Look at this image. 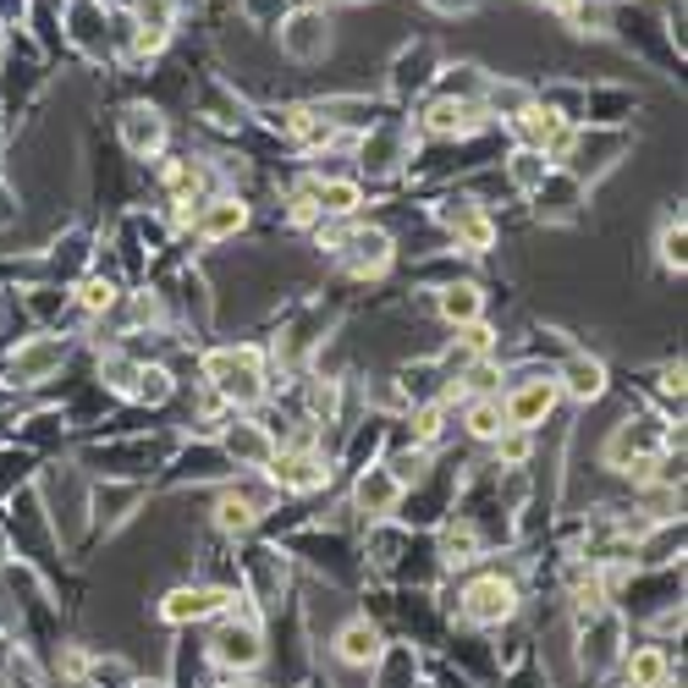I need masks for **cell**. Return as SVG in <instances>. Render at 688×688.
<instances>
[{
  "instance_id": "cell-1",
  "label": "cell",
  "mask_w": 688,
  "mask_h": 688,
  "mask_svg": "<svg viewBox=\"0 0 688 688\" xmlns=\"http://www.w3.org/2000/svg\"><path fill=\"white\" fill-rule=\"evenodd\" d=\"M204 381L221 403L232 408H259L270 397L264 386V353L253 348V341H243V348H215L204 353Z\"/></svg>"
},
{
  "instance_id": "cell-2",
  "label": "cell",
  "mask_w": 688,
  "mask_h": 688,
  "mask_svg": "<svg viewBox=\"0 0 688 688\" xmlns=\"http://www.w3.org/2000/svg\"><path fill=\"white\" fill-rule=\"evenodd\" d=\"M336 259L348 264L353 281H381V275L392 270V259H397V243H392L386 226H359V221H348V232H341V243H336Z\"/></svg>"
},
{
  "instance_id": "cell-3",
  "label": "cell",
  "mask_w": 688,
  "mask_h": 688,
  "mask_svg": "<svg viewBox=\"0 0 688 688\" xmlns=\"http://www.w3.org/2000/svg\"><path fill=\"white\" fill-rule=\"evenodd\" d=\"M259 474H264L275 490H286V496H314V490L330 485V458L314 452V447H275V458H270Z\"/></svg>"
},
{
  "instance_id": "cell-4",
  "label": "cell",
  "mask_w": 688,
  "mask_h": 688,
  "mask_svg": "<svg viewBox=\"0 0 688 688\" xmlns=\"http://www.w3.org/2000/svg\"><path fill=\"white\" fill-rule=\"evenodd\" d=\"M518 606H523V595H518V584L507 573H480L458 600L463 622H474V628H501V622L518 617Z\"/></svg>"
},
{
  "instance_id": "cell-5",
  "label": "cell",
  "mask_w": 688,
  "mask_h": 688,
  "mask_svg": "<svg viewBox=\"0 0 688 688\" xmlns=\"http://www.w3.org/2000/svg\"><path fill=\"white\" fill-rule=\"evenodd\" d=\"M210 655H215V666H221L226 677H253V672H259V661H264L259 622H253V617H237V611H226V617H221V628H215V644H210Z\"/></svg>"
},
{
  "instance_id": "cell-6",
  "label": "cell",
  "mask_w": 688,
  "mask_h": 688,
  "mask_svg": "<svg viewBox=\"0 0 688 688\" xmlns=\"http://www.w3.org/2000/svg\"><path fill=\"white\" fill-rule=\"evenodd\" d=\"M275 40H281V56H286V61L308 67V61H325V50H330V40H336V23H330L325 7H297V12H286V23H281Z\"/></svg>"
},
{
  "instance_id": "cell-7",
  "label": "cell",
  "mask_w": 688,
  "mask_h": 688,
  "mask_svg": "<svg viewBox=\"0 0 688 688\" xmlns=\"http://www.w3.org/2000/svg\"><path fill=\"white\" fill-rule=\"evenodd\" d=\"M562 392H556V375L551 370H534L523 375L507 397H501V414H507V430H540L551 414H556Z\"/></svg>"
},
{
  "instance_id": "cell-8",
  "label": "cell",
  "mask_w": 688,
  "mask_h": 688,
  "mask_svg": "<svg viewBox=\"0 0 688 688\" xmlns=\"http://www.w3.org/2000/svg\"><path fill=\"white\" fill-rule=\"evenodd\" d=\"M237 606V595L226 584H177L166 600H160V622L171 628H193V622H210V617H226Z\"/></svg>"
},
{
  "instance_id": "cell-9",
  "label": "cell",
  "mask_w": 688,
  "mask_h": 688,
  "mask_svg": "<svg viewBox=\"0 0 688 688\" xmlns=\"http://www.w3.org/2000/svg\"><path fill=\"white\" fill-rule=\"evenodd\" d=\"M61 364H67V341H61V336H23L18 353H12V364H7V375H12L18 392H34V386L56 381Z\"/></svg>"
},
{
  "instance_id": "cell-10",
  "label": "cell",
  "mask_w": 688,
  "mask_h": 688,
  "mask_svg": "<svg viewBox=\"0 0 688 688\" xmlns=\"http://www.w3.org/2000/svg\"><path fill=\"white\" fill-rule=\"evenodd\" d=\"M441 226L452 232L458 253H469V259H485V253L501 243V232H496L490 210H485V204H474V199H452V204L441 210Z\"/></svg>"
},
{
  "instance_id": "cell-11",
  "label": "cell",
  "mask_w": 688,
  "mask_h": 688,
  "mask_svg": "<svg viewBox=\"0 0 688 688\" xmlns=\"http://www.w3.org/2000/svg\"><path fill=\"white\" fill-rule=\"evenodd\" d=\"M485 127H490L485 105H469V100L436 94V100L419 111V133H425V138H474V133H485Z\"/></svg>"
},
{
  "instance_id": "cell-12",
  "label": "cell",
  "mask_w": 688,
  "mask_h": 688,
  "mask_svg": "<svg viewBox=\"0 0 688 688\" xmlns=\"http://www.w3.org/2000/svg\"><path fill=\"white\" fill-rule=\"evenodd\" d=\"M116 133H122V149L133 160H160L166 144H171V122L155 111V105H127L116 116Z\"/></svg>"
},
{
  "instance_id": "cell-13",
  "label": "cell",
  "mask_w": 688,
  "mask_h": 688,
  "mask_svg": "<svg viewBox=\"0 0 688 688\" xmlns=\"http://www.w3.org/2000/svg\"><path fill=\"white\" fill-rule=\"evenodd\" d=\"M248 221H253V210H248L243 193H210V199L199 204L193 237H199V243H237V237L248 232Z\"/></svg>"
},
{
  "instance_id": "cell-14",
  "label": "cell",
  "mask_w": 688,
  "mask_h": 688,
  "mask_svg": "<svg viewBox=\"0 0 688 688\" xmlns=\"http://www.w3.org/2000/svg\"><path fill=\"white\" fill-rule=\"evenodd\" d=\"M215 447H221L226 463H237V469H264V463L275 458V436H270L264 425H253V419L221 425V430H215Z\"/></svg>"
},
{
  "instance_id": "cell-15",
  "label": "cell",
  "mask_w": 688,
  "mask_h": 688,
  "mask_svg": "<svg viewBox=\"0 0 688 688\" xmlns=\"http://www.w3.org/2000/svg\"><path fill=\"white\" fill-rule=\"evenodd\" d=\"M556 375V392L567 397V403H578V408H589V403H600L606 397V364L595 359V353H567L562 359V370H551Z\"/></svg>"
},
{
  "instance_id": "cell-16",
  "label": "cell",
  "mask_w": 688,
  "mask_h": 688,
  "mask_svg": "<svg viewBox=\"0 0 688 688\" xmlns=\"http://www.w3.org/2000/svg\"><path fill=\"white\" fill-rule=\"evenodd\" d=\"M259 512H264V496H253V490H243V485H226V490H215V501H210V523H215V534H226V540L253 534Z\"/></svg>"
},
{
  "instance_id": "cell-17",
  "label": "cell",
  "mask_w": 688,
  "mask_h": 688,
  "mask_svg": "<svg viewBox=\"0 0 688 688\" xmlns=\"http://www.w3.org/2000/svg\"><path fill=\"white\" fill-rule=\"evenodd\" d=\"M507 127H512L518 149H540V155H551V144H556V138H562L573 122H562V116H556L545 100H529V105H523V111H518Z\"/></svg>"
},
{
  "instance_id": "cell-18",
  "label": "cell",
  "mask_w": 688,
  "mask_h": 688,
  "mask_svg": "<svg viewBox=\"0 0 688 688\" xmlns=\"http://www.w3.org/2000/svg\"><path fill=\"white\" fill-rule=\"evenodd\" d=\"M359 155H364V171H370V177H386V171H397V166L414 155V133H408V127H370L364 144H359Z\"/></svg>"
},
{
  "instance_id": "cell-19",
  "label": "cell",
  "mask_w": 688,
  "mask_h": 688,
  "mask_svg": "<svg viewBox=\"0 0 688 688\" xmlns=\"http://www.w3.org/2000/svg\"><path fill=\"white\" fill-rule=\"evenodd\" d=\"M330 650H336L341 666H375L386 644H381V628H375L370 617H353V622H341V628H336Z\"/></svg>"
},
{
  "instance_id": "cell-20",
  "label": "cell",
  "mask_w": 688,
  "mask_h": 688,
  "mask_svg": "<svg viewBox=\"0 0 688 688\" xmlns=\"http://www.w3.org/2000/svg\"><path fill=\"white\" fill-rule=\"evenodd\" d=\"M314 210H319V221H353L364 210V182L359 177H319Z\"/></svg>"
},
{
  "instance_id": "cell-21",
  "label": "cell",
  "mask_w": 688,
  "mask_h": 688,
  "mask_svg": "<svg viewBox=\"0 0 688 688\" xmlns=\"http://www.w3.org/2000/svg\"><path fill=\"white\" fill-rule=\"evenodd\" d=\"M436 314H441L452 330L485 319V286H480V281H447V286L436 292Z\"/></svg>"
},
{
  "instance_id": "cell-22",
  "label": "cell",
  "mask_w": 688,
  "mask_h": 688,
  "mask_svg": "<svg viewBox=\"0 0 688 688\" xmlns=\"http://www.w3.org/2000/svg\"><path fill=\"white\" fill-rule=\"evenodd\" d=\"M578 193H584V182H573L567 171H551L529 199H534L540 221H573V215H578Z\"/></svg>"
},
{
  "instance_id": "cell-23",
  "label": "cell",
  "mask_w": 688,
  "mask_h": 688,
  "mask_svg": "<svg viewBox=\"0 0 688 688\" xmlns=\"http://www.w3.org/2000/svg\"><path fill=\"white\" fill-rule=\"evenodd\" d=\"M397 501H403V485L386 474V463L370 469V474H359V485H353V512L386 518V512H397Z\"/></svg>"
},
{
  "instance_id": "cell-24",
  "label": "cell",
  "mask_w": 688,
  "mask_h": 688,
  "mask_svg": "<svg viewBox=\"0 0 688 688\" xmlns=\"http://www.w3.org/2000/svg\"><path fill=\"white\" fill-rule=\"evenodd\" d=\"M622 672H628V688H661L672 677V655L661 644H633L628 661H622Z\"/></svg>"
},
{
  "instance_id": "cell-25",
  "label": "cell",
  "mask_w": 688,
  "mask_h": 688,
  "mask_svg": "<svg viewBox=\"0 0 688 688\" xmlns=\"http://www.w3.org/2000/svg\"><path fill=\"white\" fill-rule=\"evenodd\" d=\"M436 78V56L425 50V45H414V50H403L397 61H392V94L397 100H408L414 89H425Z\"/></svg>"
},
{
  "instance_id": "cell-26",
  "label": "cell",
  "mask_w": 688,
  "mask_h": 688,
  "mask_svg": "<svg viewBox=\"0 0 688 688\" xmlns=\"http://www.w3.org/2000/svg\"><path fill=\"white\" fill-rule=\"evenodd\" d=\"M463 430H469V441H485V447H496V441L507 436L501 397H474V403L463 408Z\"/></svg>"
},
{
  "instance_id": "cell-27",
  "label": "cell",
  "mask_w": 688,
  "mask_h": 688,
  "mask_svg": "<svg viewBox=\"0 0 688 688\" xmlns=\"http://www.w3.org/2000/svg\"><path fill=\"white\" fill-rule=\"evenodd\" d=\"M480 551H485V545H480V529H474L469 518L441 529V562H447V567H469V562H480Z\"/></svg>"
},
{
  "instance_id": "cell-28",
  "label": "cell",
  "mask_w": 688,
  "mask_h": 688,
  "mask_svg": "<svg viewBox=\"0 0 688 688\" xmlns=\"http://www.w3.org/2000/svg\"><path fill=\"white\" fill-rule=\"evenodd\" d=\"M551 171H556V166H551L540 149H512V155H507V182H512L518 193H534Z\"/></svg>"
},
{
  "instance_id": "cell-29",
  "label": "cell",
  "mask_w": 688,
  "mask_h": 688,
  "mask_svg": "<svg viewBox=\"0 0 688 688\" xmlns=\"http://www.w3.org/2000/svg\"><path fill=\"white\" fill-rule=\"evenodd\" d=\"M171 392H177V381H171V370H166V364H138V381H133V392H127V397L155 408V403H166Z\"/></svg>"
},
{
  "instance_id": "cell-30",
  "label": "cell",
  "mask_w": 688,
  "mask_h": 688,
  "mask_svg": "<svg viewBox=\"0 0 688 688\" xmlns=\"http://www.w3.org/2000/svg\"><path fill=\"white\" fill-rule=\"evenodd\" d=\"M122 40H127V61L144 67V61H155V56L171 45V29H144V23H133Z\"/></svg>"
},
{
  "instance_id": "cell-31",
  "label": "cell",
  "mask_w": 688,
  "mask_h": 688,
  "mask_svg": "<svg viewBox=\"0 0 688 688\" xmlns=\"http://www.w3.org/2000/svg\"><path fill=\"white\" fill-rule=\"evenodd\" d=\"M116 297H122V292H116L111 275H89V281L78 286V308H83V314H111Z\"/></svg>"
},
{
  "instance_id": "cell-32",
  "label": "cell",
  "mask_w": 688,
  "mask_h": 688,
  "mask_svg": "<svg viewBox=\"0 0 688 688\" xmlns=\"http://www.w3.org/2000/svg\"><path fill=\"white\" fill-rule=\"evenodd\" d=\"M386 474L408 490V485H419L425 474H430V447H408V452H397L392 463H386Z\"/></svg>"
},
{
  "instance_id": "cell-33",
  "label": "cell",
  "mask_w": 688,
  "mask_h": 688,
  "mask_svg": "<svg viewBox=\"0 0 688 688\" xmlns=\"http://www.w3.org/2000/svg\"><path fill=\"white\" fill-rule=\"evenodd\" d=\"M683 243H688V232H683V210H677V215H666V226H661V264L677 270V275H683V264H688Z\"/></svg>"
},
{
  "instance_id": "cell-34",
  "label": "cell",
  "mask_w": 688,
  "mask_h": 688,
  "mask_svg": "<svg viewBox=\"0 0 688 688\" xmlns=\"http://www.w3.org/2000/svg\"><path fill=\"white\" fill-rule=\"evenodd\" d=\"M100 381L111 386V392H133V381H138V359H127V353H105L100 359Z\"/></svg>"
},
{
  "instance_id": "cell-35",
  "label": "cell",
  "mask_w": 688,
  "mask_h": 688,
  "mask_svg": "<svg viewBox=\"0 0 688 688\" xmlns=\"http://www.w3.org/2000/svg\"><path fill=\"white\" fill-rule=\"evenodd\" d=\"M534 458V430H507L501 441H496V463L501 469H523Z\"/></svg>"
},
{
  "instance_id": "cell-36",
  "label": "cell",
  "mask_w": 688,
  "mask_h": 688,
  "mask_svg": "<svg viewBox=\"0 0 688 688\" xmlns=\"http://www.w3.org/2000/svg\"><path fill=\"white\" fill-rule=\"evenodd\" d=\"M160 319H166L160 292H133V325H160Z\"/></svg>"
},
{
  "instance_id": "cell-37",
  "label": "cell",
  "mask_w": 688,
  "mask_h": 688,
  "mask_svg": "<svg viewBox=\"0 0 688 688\" xmlns=\"http://www.w3.org/2000/svg\"><path fill=\"white\" fill-rule=\"evenodd\" d=\"M430 12H441V18H463V12H474L480 0H425Z\"/></svg>"
},
{
  "instance_id": "cell-38",
  "label": "cell",
  "mask_w": 688,
  "mask_h": 688,
  "mask_svg": "<svg viewBox=\"0 0 688 688\" xmlns=\"http://www.w3.org/2000/svg\"><path fill=\"white\" fill-rule=\"evenodd\" d=\"M540 7H545V12H556V18L567 23V18H573V7H578V0H540Z\"/></svg>"
},
{
  "instance_id": "cell-39",
  "label": "cell",
  "mask_w": 688,
  "mask_h": 688,
  "mask_svg": "<svg viewBox=\"0 0 688 688\" xmlns=\"http://www.w3.org/2000/svg\"><path fill=\"white\" fill-rule=\"evenodd\" d=\"M18 215V204H7V188H0V221H12Z\"/></svg>"
},
{
  "instance_id": "cell-40",
  "label": "cell",
  "mask_w": 688,
  "mask_h": 688,
  "mask_svg": "<svg viewBox=\"0 0 688 688\" xmlns=\"http://www.w3.org/2000/svg\"><path fill=\"white\" fill-rule=\"evenodd\" d=\"M12 556V540H7V529H0V562H7Z\"/></svg>"
},
{
  "instance_id": "cell-41",
  "label": "cell",
  "mask_w": 688,
  "mask_h": 688,
  "mask_svg": "<svg viewBox=\"0 0 688 688\" xmlns=\"http://www.w3.org/2000/svg\"><path fill=\"white\" fill-rule=\"evenodd\" d=\"M221 688H253V683H248V677H226Z\"/></svg>"
},
{
  "instance_id": "cell-42",
  "label": "cell",
  "mask_w": 688,
  "mask_h": 688,
  "mask_svg": "<svg viewBox=\"0 0 688 688\" xmlns=\"http://www.w3.org/2000/svg\"><path fill=\"white\" fill-rule=\"evenodd\" d=\"M0 61H7V23H0Z\"/></svg>"
},
{
  "instance_id": "cell-43",
  "label": "cell",
  "mask_w": 688,
  "mask_h": 688,
  "mask_svg": "<svg viewBox=\"0 0 688 688\" xmlns=\"http://www.w3.org/2000/svg\"><path fill=\"white\" fill-rule=\"evenodd\" d=\"M661 688H683V683H677V677H666V683H661Z\"/></svg>"
}]
</instances>
